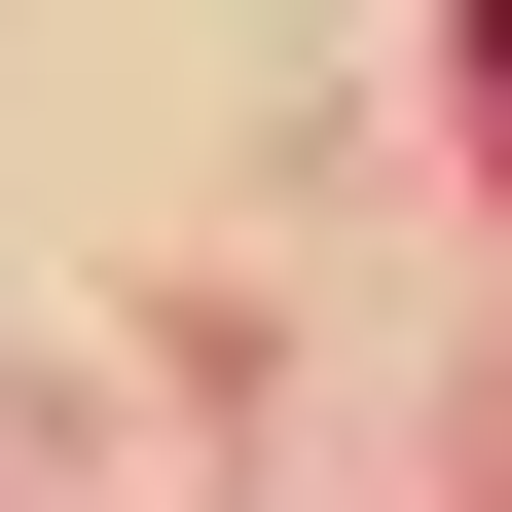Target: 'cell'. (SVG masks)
<instances>
[{
  "label": "cell",
  "instance_id": "6da1fadb",
  "mask_svg": "<svg viewBox=\"0 0 512 512\" xmlns=\"http://www.w3.org/2000/svg\"><path fill=\"white\" fill-rule=\"evenodd\" d=\"M476 74H512V0H476Z\"/></svg>",
  "mask_w": 512,
  "mask_h": 512
}]
</instances>
